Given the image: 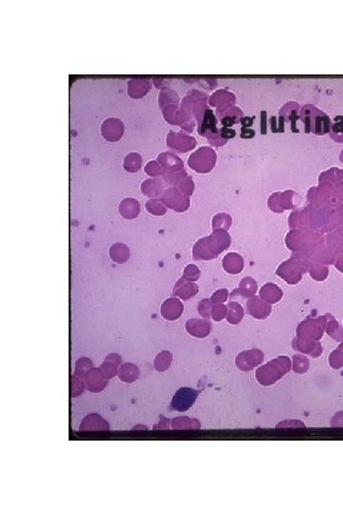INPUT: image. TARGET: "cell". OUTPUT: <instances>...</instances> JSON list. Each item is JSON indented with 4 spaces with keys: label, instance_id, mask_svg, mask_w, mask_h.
<instances>
[{
    "label": "cell",
    "instance_id": "obj_1",
    "mask_svg": "<svg viewBox=\"0 0 343 515\" xmlns=\"http://www.w3.org/2000/svg\"><path fill=\"white\" fill-rule=\"evenodd\" d=\"M198 391L189 388H182L176 391L172 401V409L177 412L188 411L194 403Z\"/></svg>",
    "mask_w": 343,
    "mask_h": 515
},
{
    "label": "cell",
    "instance_id": "obj_8",
    "mask_svg": "<svg viewBox=\"0 0 343 515\" xmlns=\"http://www.w3.org/2000/svg\"><path fill=\"white\" fill-rule=\"evenodd\" d=\"M334 131L336 133H340V132H343V117H342V120L339 121L337 120V123L334 126Z\"/></svg>",
    "mask_w": 343,
    "mask_h": 515
},
{
    "label": "cell",
    "instance_id": "obj_9",
    "mask_svg": "<svg viewBox=\"0 0 343 515\" xmlns=\"http://www.w3.org/2000/svg\"><path fill=\"white\" fill-rule=\"evenodd\" d=\"M234 118L231 117V116H225L223 119H222V124L225 126V127H231V126L234 124Z\"/></svg>",
    "mask_w": 343,
    "mask_h": 515
},
{
    "label": "cell",
    "instance_id": "obj_5",
    "mask_svg": "<svg viewBox=\"0 0 343 515\" xmlns=\"http://www.w3.org/2000/svg\"><path fill=\"white\" fill-rule=\"evenodd\" d=\"M221 135L225 138H232L236 136V131L233 129H230V128H222Z\"/></svg>",
    "mask_w": 343,
    "mask_h": 515
},
{
    "label": "cell",
    "instance_id": "obj_6",
    "mask_svg": "<svg viewBox=\"0 0 343 515\" xmlns=\"http://www.w3.org/2000/svg\"><path fill=\"white\" fill-rule=\"evenodd\" d=\"M255 135H256V132H255L254 130H251V129L243 128V129H242V131H241V137L250 138V137H254Z\"/></svg>",
    "mask_w": 343,
    "mask_h": 515
},
{
    "label": "cell",
    "instance_id": "obj_7",
    "mask_svg": "<svg viewBox=\"0 0 343 515\" xmlns=\"http://www.w3.org/2000/svg\"><path fill=\"white\" fill-rule=\"evenodd\" d=\"M253 122H254L253 118H251V117H248V116L243 117V118L241 119V124H242L243 127H250V126L253 125Z\"/></svg>",
    "mask_w": 343,
    "mask_h": 515
},
{
    "label": "cell",
    "instance_id": "obj_4",
    "mask_svg": "<svg viewBox=\"0 0 343 515\" xmlns=\"http://www.w3.org/2000/svg\"><path fill=\"white\" fill-rule=\"evenodd\" d=\"M216 117L215 115L212 113V111H206L205 116H204V122H203V125H202V129L205 130V129H212L213 131L216 132Z\"/></svg>",
    "mask_w": 343,
    "mask_h": 515
},
{
    "label": "cell",
    "instance_id": "obj_3",
    "mask_svg": "<svg viewBox=\"0 0 343 515\" xmlns=\"http://www.w3.org/2000/svg\"><path fill=\"white\" fill-rule=\"evenodd\" d=\"M329 127H330V119L328 116L326 115H322V116H318L316 118V129H317V133L318 134H325L327 132H329Z\"/></svg>",
    "mask_w": 343,
    "mask_h": 515
},
{
    "label": "cell",
    "instance_id": "obj_2",
    "mask_svg": "<svg viewBox=\"0 0 343 515\" xmlns=\"http://www.w3.org/2000/svg\"><path fill=\"white\" fill-rule=\"evenodd\" d=\"M110 257L114 263H124L130 259L131 251L130 248L122 242H116L110 247Z\"/></svg>",
    "mask_w": 343,
    "mask_h": 515
}]
</instances>
